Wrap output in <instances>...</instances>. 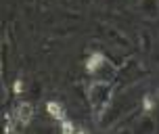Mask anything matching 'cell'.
<instances>
[{"label":"cell","mask_w":159,"mask_h":134,"mask_svg":"<svg viewBox=\"0 0 159 134\" xmlns=\"http://www.w3.org/2000/svg\"><path fill=\"white\" fill-rule=\"evenodd\" d=\"M84 67H86L88 76L98 82H115V78H117V65L113 63V59H109L103 53L88 55L84 61Z\"/></svg>","instance_id":"1"},{"label":"cell","mask_w":159,"mask_h":134,"mask_svg":"<svg viewBox=\"0 0 159 134\" xmlns=\"http://www.w3.org/2000/svg\"><path fill=\"white\" fill-rule=\"evenodd\" d=\"M113 82H98V80H90V84L86 86V99L90 109L96 113V118L103 113L109 105L113 103Z\"/></svg>","instance_id":"2"},{"label":"cell","mask_w":159,"mask_h":134,"mask_svg":"<svg viewBox=\"0 0 159 134\" xmlns=\"http://www.w3.org/2000/svg\"><path fill=\"white\" fill-rule=\"evenodd\" d=\"M132 134H155L157 132V119L153 113H140V115H136L134 122H132V126H130Z\"/></svg>","instance_id":"3"},{"label":"cell","mask_w":159,"mask_h":134,"mask_svg":"<svg viewBox=\"0 0 159 134\" xmlns=\"http://www.w3.org/2000/svg\"><path fill=\"white\" fill-rule=\"evenodd\" d=\"M34 118V105L32 103H19L15 107V113H13V119L15 122H19V124H30V119Z\"/></svg>","instance_id":"4"},{"label":"cell","mask_w":159,"mask_h":134,"mask_svg":"<svg viewBox=\"0 0 159 134\" xmlns=\"http://www.w3.org/2000/svg\"><path fill=\"white\" fill-rule=\"evenodd\" d=\"M136 8H138L147 19H157L159 17V0H143Z\"/></svg>","instance_id":"5"},{"label":"cell","mask_w":159,"mask_h":134,"mask_svg":"<svg viewBox=\"0 0 159 134\" xmlns=\"http://www.w3.org/2000/svg\"><path fill=\"white\" fill-rule=\"evenodd\" d=\"M46 113L52 119H59V122H63V119H65V107L61 105V103H57V101L46 103Z\"/></svg>","instance_id":"6"},{"label":"cell","mask_w":159,"mask_h":134,"mask_svg":"<svg viewBox=\"0 0 159 134\" xmlns=\"http://www.w3.org/2000/svg\"><path fill=\"white\" fill-rule=\"evenodd\" d=\"M61 134H84V132H82V128L75 126L73 122L63 119V122H61Z\"/></svg>","instance_id":"7"},{"label":"cell","mask_w":159,"mask_h":134,"mask_svg":"<svg viewBox=\"0 0 159 134\" xmlns=\"http://www.w3.org/2000/svg\"><path fill=\"white\" fill-rule=\"evenodd\" d=\"M138 36H140V48H143L144 53H151V48H153V38H151V34H149V32H140Z\"/></svg>","instance_id":"8"},{"label":"cell","mask_w":159,"mask_h":134,"mask_svg":"<svg viewBox=\"0 0 159 134\" xmlns=\"http://www.w3.org/2000/svg\"><path fill=\"white\" fill-rule=\"evenodd\" d=\"M36 134H52V130H46V128H40Z\"/></svg>","instance_id":"9"},{"label":"cell","mask_w":159,"mask_h":134,"mask_svg":"<svg viewBox=\"0 0 159 134\" xmlns=\"http://www.w3.org/2000/svg\"><path fill=\"white\" fill-rule=\"evenodd\" d=\"M80 4H84V7H88V4H92V0H80Z\"/></svg>","instance_id":"10"},{"label":"cell","mask_w":159,"mask_h":134,"mask_svg":"<svg viewBox=\"0 0 159 134\" xmlns=\"http://www.w3.org/2000/svg\"><path fill=\"white\" fill-rule=\"evenodd\" d=\"M140 2H143V0H130V4H134V7H138Z\"/></svg>","instance_id":"11"}]
</instances>
